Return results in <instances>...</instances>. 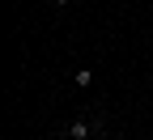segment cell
<instances>
[{
	"label": "cell",
	"mask_w": 153,
	"mask_h": 140,
	"mask_svg": "<svg viewBox=\"0 0 153 140\" xmlns=\"http://www.w3.org/2000/svg\"><path fill=\"white\" fill-rule=\"evenodd\" d=\"M94 81H98V72H89V68H76L72 72V85L76 89H94Z\"/></svg>",
	"instance_id": "2"
},
{
	"label": "cell",
	"mask_w": 153,
	"mask_h": 140,
	"mask_svg": "<svg viewBox=\"0 0 153 140\" xmlns=\"http://www.w3.org/2000/svg\"><path fill=\"white\" fill-rule=\"evenodd\" d=\"M94 140H111V136H106V127H102V132H98V136H94Z\"/></svg>",
	"instance_id": "3"
},
{
	"label": "cell",
	"mask_w": 153,
	"mask_h": 140,
	"mask_svg": "<svg viewBox=\"0 0 153 140\" xmlns=\"http://www.w3.org/2000/svg\"><path fill=\"white\" fill-rule=\"evenodd\" d=\"M102 127H106L102 110H94V115H85V119H72V123L64 127V136H68V140H94Z\"/></svg>",
	"instance_id": "1"
},
{
	"label": "cell",
	"mask_w": 153,
	"mask_h": 140,
	"mask_svg": "<svg viewBox=\"0 0 153 140\" xmlns=\"http://www.w3.org/2000/svg\"><path fill=\"white\" fill-rule=\"evenodd\" d=\"M149 17H153V4H149Z\"/></svg>",
	"instance_id": "4"
}]
</instances>
